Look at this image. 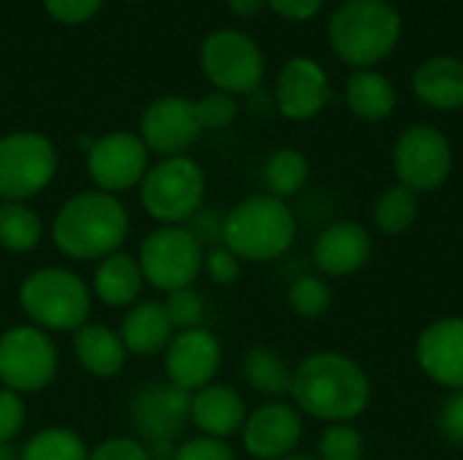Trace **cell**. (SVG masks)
<instances>
[{"label":"cell","mask_w":463,"mask_h":460,"mask_svg":"<svg viewBox=\"0 0 463 460\" xmlns=\"http://www.w3.org/2000/svg\"><path fill=\"white\" fill-rule=\"evenodd\" d=\"M174 333L176 331L163 309V301H138L125 312L119 323V339L128 355H136V358L163 355Z\"/></svg>","instance_id":"cell-22"},{"label":"cell","mask_w":463,"mask_h":460,"mask_svg":"<svg viewBox=\"0 0 463 460\" xmlns=\"http://www.w3.org/2000/svg\"><path fill=\"white\" fill-rule=\"evenodd\" d=\"M374 255L372 233L353 220L326 225L315 241V266L326 277H353L369 266Z\"/></svg>","instance_id":"cell-19"},{"label":"cell","mask_w":463,"mask_h":460,"mask_svg":"<svg viewBox=\"0 0 463 460\" xmlns=\"http://www.w3.org/2000/svg\"><path fill=\"white\" fill-rule=\"evenodd\" d=\"M293 407L326 426L355 423L372 404V380L347 352L317 350L293 369Z\"/></svg>","instance_id":"cell-1"},{"label":"cell","mask_w":463,"mask_h":460,"mask_svg":"<svg viewBox=\"0 0 463 460\" xmlns=\"http://www.w3.org/2000/svg\"><path fill=\"white\" fill-rule=\"evenodd\" d=\"M195 117V100L184 95H160L155 98L138 119V136L146 144L149 155L174 157L184 155L201 136Z\"/></svg>","instance_id":"cell-15"},{"label":"cell","mask_w":463,"mask_h":460,"mask_svg":"<svg viewBox=\"0 0 463 460\" xmlns=\"http://www.w3.org/2000/svg\"><path fill=\"white\" fill-rule=\"evenodd\" d=\"M247 415H250L247 401L231 385L212 382V385L193 393L190 426H195L201 437L228 442L231 437L241 434V426H244Z\"/></svg>","instance_id":"cell-20"},{"label":"cell","mask_w":463,"mask_h":460,"mask_svg":"<svg viewBox=\"0 0 463 460\" xmlns=\"http://www.w3.org/2000/svg\"><path fill=\"white\" fill-rule=\"evenodd\" d=\"M43 239V220L19 201H0V249L11 255L33 252Z\"/></svg>","instance_id":"cell-27"},{"label":"cell","mask_w":463,"mask_h":460,"mask_svg":"<svg viewBox=\"0 0 463 460\" xmlns=\"http://www.w3.org/2000/svg\"><path fill=\"white\" fill-rule=\"evenodd\" d=\"M0 460H22V455L14 445H0Z\"/></svg>","instance_id":"cell-44"},{"label":"cell","mask_w":463,"mask_h":460,"mask_svg":"<svg viewBox=\"0 0 463 460\" xmlns=\"http://www.w3.org/2000/svg\"><path fill=\"white\" fill-rule=\"evenodd\" d=\"M163 309L174 325L176 333L182 331H193V328H203L206 320V301L195 287H182L174 293H165Z\"/></svg>","instance_id":"cell-33"},{"label":"cell","mask_w":463,"mask_h":460,"mask_svg":"<svg viewBox=\"0 0 463 460\" xmlns=\"http://www.w3.org/2000/svg\"><path fill=\"white\" fill-rule=\"evenodd\" d=\"M296 230V214L288 201L255 192L222 217V247L241 263H271L293 247Z\"/></svg>","instance_id":"cell-4"},{"label":"cell","mask_w":463,"mask_h":460,"mask_svg":"<svg viewBox=\"0 0 463 460\" xmlns=\"http://www.w3.org/2000/svg\"><path fill=\"white\" fill-rule=\"evenodd\" d=\"M73 355L95 380H114L128 363V350L119 339V331H111L103 323H87L73 333Z\"/></svg>","instance_id":"cell-24"},{"label":"cell","mask_w":463,"mask_h":460,"mask_svg":"<svg viewBox=\"0 0 463 460\" xmlns=\"http://www.w3.org/2000/svg\"><path fill=\"white\" fill-rule=\"evenodd\" d=\"M385 460H399V458H385Z\"/></svg>","instance_id":"cell-47"},{"label":"cell","mask_w":463,"mask_h":460,"mask_svg":"<svg viewBox=\"0 0 463 460\" xmlns=\"http://www.w3.org/2000/svg\"><path fill=\"white\" fill-rule=\"evenodd\" d=\"M309 174H312L309 157L296 146H279L263 163V182L269 192L282 201L298 195L307 187Z\"/></svg>","instance_id":"cell-28"},{"label":"cell","mask_w":463,"mask_h":460,"mask_svg":"<svg viewBox=\"0 0 463 460\" xmlns=\"http://www.w3.org/2000/svg\"><path fill=\"white\" fill-rule=\"evenodd\" d=\"M203 271H206V277L214 285L228 287V285H236L239 282V277H241V260L228 247L220 244V247L206 249V255H203Z\"/></svg>","instance_id":"cell-37"},{"label":"cell","mask_w":463,"mask_h":460,"mask_svg":"<svg viewBox=\"0 0 463 460\" xmlns=\"http://www.w3.org/2000/svg\"><path fill=\"white\" fill-rule=\"evenodd\" d=\"M190 404L193 393L171 385L155 382L138 388L128 407V420L136 431V439L155 442V439H176L190 426Z\"/></svg>","instance_id":"cell-14"},{"label":"cell","mask_w":463,"mask_h":460,"mask_svg":"<svg viewBox=\"0 0 463 460\" xmlns=\"http://www.w3.org/2000/svg\"><path fill=\"white\" fill-rule=\"evenodd\" d=\"M225 5L236 19H255L266 8V0H225Z\"/></svg>","instance_id":"cell-43"},{"label":"cell","mask_w":463,"mask_h":460,"mask_svg":"<svg viewBox=\"0 0 463 460\" xmlns=\"http://www.w3.org/2000/svg\"><path fill=\"white\" fill-rule=\"evenodd\" d=\"M345 103L347 111L361 122H385L393 117L399 106L396 84L377 68L353 70L345 81Z\"/></svg>","instance_id":"cell-23"},{"label":"cell","mask_w":463,"mask_h":460,"mask_svg":"<svg viewBox=\"0 0 463 460\" xmlns=\"http://www.w3.org/2000/svg\"><path fill=\"white\" fill-rule=\"evenodd\" d=\"M27 423L24 399L8 388H0V445H14Z\"/></svg>","instance_id":"cell-36"},{"label":"cell","mask_w":463,"mask_h":460,"mask_svg":"<svg viewBox=\"0 0 463 460\" xmlns=\"http://www.w3.org/2000/svg\"><path fill=\"white\" fill-rule=\"evenodd\" d=\"M52 244L71 260H103L130 236V214L119 195L103 190L73 192L52 217Z\"/></svg>","instance_id":"cell-2"},{"label":"cell","mask_w":463,"mask_h":460,"mask_svg":"<svg viewBox=\"0 0 463 460\" xmlns=\"http://www.w3.org/2000/svg\"><path fill=\"white\" fill-rule=\"evenodd\" d=\"M334 304V290L326 277L317 274H304L290 282L288 287V306L293 314L304 320H317L323 317Z\"/></svg>","instance_id":"cell-31"},{"label":"cell","mask_w":463,"mask_h":460,"mask_svg":"<svg viewBox=\"0 0 463 460\" xmlns=\"http://www.w3.org/2000/svg\"><path fill=\"white\" fill-rule=\"evenodd\" d=\"M138 133L111 130L92 141L87 149V174L95 190L119 195L141 184L152 160Z\"/></svg>","instance_id":"cell-12"},{"label":"cell","mask_w":463,"mask_h":460,"mask_svg":"<svg viewBox=\"0 0 463 460\" xmlns=\"http://www.w3.org/2000/svg\"><path fill=\"white\" fill-rule=\"evenodd\" d=\"M415 363L426 380L445 390H463V317L429 323L415 342Z\"/></svg>","instance_id":"cell-18"},{"label":"cell","mask_w":463,"mask_h":460,"mask_svg":"<svg viewBox=\"0 0 463 460\" xmlns=\"http://www.w3.org/2000/svg\"><path fill=\"white\" fill-rule=\"evenodd\" d=\"M239 437L250 458H288L304 437V415L288 401H266L247 415Z\"/></svg>","instance_id":"cell-17"},{"label":"cell","mask_w":463,"mask_h":460,"mask_svg":"<svg viewBox=\"0 0 463 460\" xmlns=\"http://www.w3.org/2000/svg\"><path fill=\"white\" fill-rule=\"evenodd\" d=\"M364 434L353 423H331L317 439V460H364Z\"/></svg>","instance_id":"cell-32"},{"label":"cell","mask_w":463,"mask_h":460,"mask_svg":"<svg viewBox=\"0 0 463 460\" xmlns=\"http://www.w3.org/2000/svg\"><path fill=\"white\" fill-rule=\"evenodd\" d=\"M203 244L187 225H157L144 236L136 260L146 285L174 293L195 285L203 274Z\"/></svg>","instance_id":"cell-8"},{"label":"cell","mask_w":463,"mask_h":460,"mask_svg":"<svg viewBox=\"0 0 463 460\" xmlns=\"http://www.w3.org/2000/svg\"><path fill=\"white\" fill-rule=\"evenodd\" d=\"M22 460H87L90 447L84 437L65 426L35 431L19 450Z\"/></svg>","instance_id":"cell-30"},{"label":"cell","mask_w":463,"mask_h":460,"mask_svg":"<svg viewBox=\"0 0 463 460\" xmlns=\"http://www.w3.org/2000/svg\"><path fill=\"white\" fill-rule=\"evenodd\" d=\"M331 100H334L331 79L317 60L307 54H296L279 68L274 84V106L285 119L309 122L320 117Z\"/></svg>","instance_id":"cell-13"},{"label":"cell","mask_w":463,"mask_h":460,"mask_svg":"<svg viewBox=\"0 0 463 460\" xmlns=\"http://www.w3.org/2000/svg\"><path fill=\"white\" fill-rule=\"evenodd\" d=\"M87 460H152L146 447L136 437H109L90 450Z\"/></svg>","instance_id":"cell-40"},{"label":"cell","mask_w":463,"mask_h":460,"mask_svg":"<svg viewBox=\"0 0 463 460\" xmlns=\"http://www.w3.org/2000/svg\"><path fill=\"white\" fill-rule=\"evenodd\" d=\"M222 369V344L209 328H193L174 333L163 352L165 382L195 393L214 382Z\"/></svg>","instance_id":"cell-16"},{"label":"cell","mask_w":463,"mask_h":460,"mask_svg":"<svg viewBox=\"0 0 463 460\" xmlns=\"http://www.w3.org/2000/svg\"><path fill=\"white\" fill-rule=\"evenodd\" d=\"M195 117H198L201 130H225L239 117V100L236 95L212 89L195 100Z\"/></svg>","instance_id":"cell-34"},{"label":"cell","mask_w":463,"mask_h":460,"mask_svg":"<svg viewBox=\"0 0 463 460\" xmlns=\"http://www.w3.org/2000/svg\"><path fill=\"white\" fill-rule=\"evenodd\" d=\"M241 377L266 401H285L293 388V366L277 347L269 344H255L244 352Z\"/></svg>","instance_id":"cell-26"},{"label":"cell","mask_w":463,"mask_h":460,"mask_svg":"<svg viewBox=\"0 0 463 460\" xmlns=\"http://www.w3.org/2000/svg\"><path fill=\"white\" fill-rule=\"evenodd\" d=\"M206 198V174L190 155L160 157L138 184L141 209L157 225H187Z\"/></svg>","instance_id":"cell-6"},{"label":"cell","mask_w":463,"mask_h":460,"mask_svg":"<svg viewBox=\"0 0 463 460\" xmlns=\"http://www.w3.org/2000/svg\"><path fill=\"white\" fill-rule=\"evenodd\" d=\"M144 447L152 460H176V453H179L176 439H155V442H144Z\"/></svg>","instance_id":"cell-42"},{"label":"cell","mask_w":463,"mask_h":460,"mask_svg":"<svg viewBox=\"0 0 463 460\" xmlns=\"http://www.w3.org/2000/svg\"><path fill=\"white\" fill-rule=\"evenodd\" d=\"M57 347L52 336L30 323L0 333V388L19 396L46 390L57 377Z\"/></svg>","instance_id":"cell-11"},{"label":"cell","mask_w":463,"mask_h":460,"mask_svg":"<svg viewBox=\"0 0 463 460\" xmlns=\"http://www.w3.org/2000/svg\"><path fill=\"white\" fill-rule=\"evenodd\" d=\"M57 146L38 130H11L0 136V201L27 203L57 176Z\"/></svg>","instance_id":"cell-9"},{"label":"cell","mask_w":463,"mask_h":460,"mask_svg":"<svg viewBox=\"0 0 463 460\" xmlns=\"http://www.w3.org/2000/svg\"><path fill=\"white\" fill-rule=\"evenodd\" d=\"M396 184L426 195L439 190L453 174V144L434 125H410L393 144L391 152Z\"/></svg>","instance_id":"cell-10"},{"label":"cell","mask_w":463,"mask_h":460,"mask_svg":"<svg viewBox=\"0 0 463 460\" xmlns=\"http://www.w3.org/2000/svg\"><path fill=\"white\" fill-rule=\"evenodd\" d=\"M437 428L445 442L463 447V390H450L437 412Z\"/></svg>","instance_id":"cell-38"},{"label":"cell","mask_w":463,"mask_h":460,"mask_svg":"<svg viewBox=\"0 0 463 460\" xmlns=\"http://www.w3.org/2000/svg\"><path fill=\"white\" fill-rule=\"evenodd\" d=\"M125 3H141V0H125Z\"/></svg>","instance_id":"cell-46"},{"label":"cell","mask_w":463,"mask_h":460,"mask_svg":"<svg viewBox=\"0 0 463 460\" xmlns=\"http://www.w3.org/2000/svg\"><path fill=\"white\" fill-rule=\"evenodd\" d=\"M19 306L30 325L46 333H76L90 323L92 290L65 266H43L22 279Z\"/></svg>","instance_id":"cell-5"},{"label":"cell","mask_w":463,"mask_h":460,"mask_svg":"<svg viewBox=\"0 0 463 460\" xmlns=\"http://www.w3.org/2000/svg\"><path fill=\"white\" fill-rule=\"evenodd\" d=\"M144 285H146V279L141 274L138 260L119 249L114 255L98 260L90 290L100 304H106L111 309H130L133 304H138Z\"/></svg>","instance_id":"cell-25"},{"label":"cell","mask_w":463,"mask_h":460,"mask_svg":"<svg viewBox=\"0 0 463 460\" xmlns=\"http://www.w3.org/2000/svg\"><path fill=\"white\" fill-rule=\"evenodd\" d=\"M198 65L212 89L228 95H252L266 76L260 43L239 27H217L198 46Z\"/></svg>","instance_id":"cell-7"},{"label":"cell","mask_w":463,"mask_h":460,"mask_svg":"<svg viewBox=\"0 0 463 460\" xmlns=\"http://www.w3.org/2000/svg\"><path fill=\"white\" fill-rule=\"evenodd\" d=\"M279 460H317L315 455H304V453H293V455H288V458H279Z\"/></svg>","instance_id":"cell-45"},{"label":"cell","mask_w":463,"mask_h":460,"mask_svg":"<svg viewBox=\"0 0 463 460\" xmlns=\"http://www.w3.org/2000/svg\"><path fill=\"white\" fill-rule=\"evenodd\" d=\"M323 5L326 0H266V8L288 22H309L323 11Z\"/></svg>","instance_id":"cell-41"},{"label":"cell","mask_w":463,"mask_h":460,"mask_svg":"<svg viewBox=\"0 0 463 460\" xmlns=\"http://www.w3.org/2000/svg\"><path fill=\"white\" fill-rule=\"evenodd\" d=\"M103 3L106 0H43V8L57 24L79 27L92 22L100 14Z\"/></svg>","instance_id":"cell-35"},{"label":"cell","mask_w":463,"mask_h":460,"mask_svg":"<svg viewBox=\"0 0 463 460\" xmlns=\"http://www.w3.org/2000/svg\"><path fill=\"white\" fill-rule=\"evenodd\" d=\"M328 46L353 70L377 68L404 38V16L391 0H342L328 16Z\"/></svg>","instance_id":"cell-3"},{"label":"cell","mask_w":463,"mask_h":460,"mask_svg":"<svg viewBox=\"0 0 463 460\" xmlns=\"http://www.w3.org/2000/svg\"><path fill=\"white\" fill-rule=\"evenodd\" d=\"M176 460H239L236 450L225 439H212V437H190L179 442Z\"/></svg>","instance_id":"cell-39"},{"label":"cell","mask_w":463,"mask_h":460,"mask_svg":"<svg viewBox=\"0 0 463 460\" xmlns=\"http://www.w3.org/2000/svg\"><path fill=\"white\" fill-rule=\"evenodd\" d=\"M420 217V195L393 184L374 201L372 222L383 236H404Z\"/></svg>","instance_id":"cell-29"},{"label":"cell","mask_w":463,"mask_h":460,"mask_svg":"<svg viewBox=\"0 0 463 460\" xmlns=\"http://www.w3.org/2000/svg\"><path fill=\"white\" fill-rule=\"evenodd\" d=\"M415 98L431 111L463 108V60L456 54H431L412 73Z\"/></svg>","instance_id":"cell-21"}]
</instances>
